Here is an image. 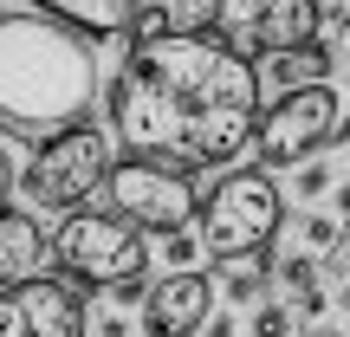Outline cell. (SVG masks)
<instances>
[{"instance_id":"obj_24","label":"cell","mask_w":350,"mask_h":337,"mask_svg":"<svg viewBox=\"0 0 350 337\" xmlns=\"http://www.w3.org/2000/svg\"><path fill=\"white\" fill-rule=\"evenodd\" d=\"M201 337H240V325H234V312H214V318H208V331H201Z\"/></svg>"},{"instance_id":"obj_21","label":"cell","mask_w":350,"mask_h":337,"mask_svg":"<svg viewBox=\"0 0 350 337\" xmlns=\"http://www.w3.org/2000/svg\"><path fill=\"white\" fill-rule=\"evenodd\" d=\"M150 286H156L150 273H130L124 286H111V299H117V305H143V299H150Z\"/></svg>"},{"instance_id":"obj_15","label":"cell","mask_w":350,"mask_h":337,"mask_svg":"<svg viewBox=\"0 0 350 337\" xmlns=\"http://www.w3.org/2000/svg\"><path fill=\"white\" fill-rule=\"evenodd\" d=\"M247 331L253 337H299V312H292L286 299H260L247 312Z\"/></svg>"},{"instance_id":"obj_23","label":"cell","mask_w":350,"mask_h":337,"mask_svg":"<svg viewBox=\"0 0 350 337\" xmlns=\"http://www.w3.org/2000/svg\"><path fill=\"white\" fill-rule=\"evenodd\" d=\"M13 188H20V169H13V150H7V143H0V201H7Z\"/></svg>"},{"instance_id":"obj_26","label":"cell","mask_w":350,"mask_h":337,"mask_svg":"<svg viewBox=\"0 0 350 337\" xmlns=\"http://www.w3.org/2000/svg\"><path fill=\"white\" fill-rule=\"evenodd\" d=\"M305 337H344V331H331V325H312V331H305Z\"/></svg>"},{"instance_id":"obj_6","label":"cell","mask_w":350,"mask_h":337,"mask_svg":"<svg viewBox=\"0 0 350 337\" xmlns=\"http://www.w3.org/2000/svg\"><path fill=\"white\" fill-rule=\"evenodd\" d=\"M344 98L338 85H299V91H279L273 104L260 111V130H253V163L260 169H299L312 163L318 150H331L344 130Z\"/></svg>"},{"instance_id":"obj_16","label":"cell","mask_w":350,"mask_h":337,"mask_svg":"<svg viewBox=\"0 0 350 337\" xmlns=\"http://www.w3.org/2000/svg\"><path fill=\"white\" fill-rule=\"evenodd\" d=\"M299 240H305V253H344V221L338 214H299Z\"/></svg>"},{"instance_id":"obj_19","label":"cell","mask_w":350,"mask_h":337,"mask_svg":"<svg viewBox=\"0 0 350 337\" xmlns=\"http://www.w3.org/2000/svg\"><path fill=\"white\" fill-rule=\"evenodd\" d=\"M175 26V7L169 0H143V13H137V26H130V39H156V33H169Z\"/></svg>"},{"instance_id":"obj_18","label":"cell","mask_w":350,"mask_h":337,"mask_svg":"<svg viewBox=\"0 0 350 337\" xmlns=\"http://www.w3.org/2000/svg\"><path fill=\"white\" fill-rule=\"evenodd\" d=\"M338 188V175H331L325 156H312V163H299V182H292V195L299 201H318V195H331Z\"/></svg>"},{"instance_id":"obj_3","label":"cell","mask_w":350,"mask_h":337,"mask_svg":"<svg viewBox=\"0 0 350 337\" xmlns=\"http://www.w3.org/2000/svg\"><path fill=\"white\" fill-rule=\"evenodd\" d=\"M286 227V195H279L273 169H234L201 195V247H208L214 266L227 260H253L266 253Z\"/></svg>"},{"instance_id":"obj_22","label":"cell","mask_w":350,"mask_h":337,"mask_svg":"<svg viewBox=\"0 0 350 337\" xmlns=\"http://www.w3.org/2000/svg\"><path fill=\"white\" fill-rule=\"evenodd\" d=\"M325 33H331V46L350 59V7H338V13H325Z\"/></svg>"},{"instance_id":"obj_13","label":"cell","mask_w":350,"mask_h":337,"mask_svg":"<svg viewBox=\"0 0 350 337\" xmlns=\"http://www.w3.org/2000/svg\"><path fill=\"white\" fill-rule=\"evenodd\" d=\"M273 279H279V260H273V253H253V260H227L214 286H221L227 305H247V312H253L260 299H273Z\"/></svg>"},{"instance_id":"obj_12","label":"cell","mask_w":350,"mask_h":337,"mask_svg":"<svg viewBox=\"0 0 350 337\" xmlns=\"http://www.w3.org/2000/svg\"><path fill=\"white\" fill-rule=\"evenodd\" d=\"M26 7L52 13V20H65V26H78L85 39H117V33L137 26L143 0H26Z\"/></svg>"},{"instance_id":"obj_9","label":"cell","mask_w":350,"mask_h":337,"mask_svg":"<svg viewBox=\"0 0 350 337\" xmlns=\"http://www.w3.org/2000/svg\"><path fill=\"white\" fill-rule=\"evenodd\" d=\"M0 337H91V312H85V292L72 279H26V286L0 292Z\"/></svg>"},{"instance_id":"obj_20","label":"cell","mask_w":350,"mask_h":337,"mask_svg":"<svg viewBox=\"0 0 350 337\" xmlns=\"http://www.w3.org/2000/svg\"><path fill=\"white\" fill-rule=\"evenodd\" d=\"M91 337H137V325H130V312H98L91 318Z\"/></svg>"},{"instance_id":"obj_17","label":"cell","mask_w":350,"mask_h":337,"mask_svg":"<svg viewBox=\"0 0 350 337\" xmlns=\"http://www.w3.org/2000/svg\"><path fill=\"white\" fill-rule=\"evenodd\" d=\"M163 260L175 266V273H195V266L208 260V247H201V234H188V227H182V234L163 240Z\"/></svg>"},{"instance_id":"obj_14","label":"cell","mask_w":350,"mask_h":337,"mask_svg":"<svg viewBox=\"0 0 350 337\" xmlns=\"http://www.w3.org/2000/svg\"><path fill=\"white\" fill-rule=\"evenodd\" d=\"M331 65H338V46H299V52H279V59H266V78H273L279 91H299V85H325Z\"/></svg>"},{"instance_id":"obj_25","label":"cell","mask_w":350,"mask_h":337,"mask_svg":"<svg viewBox=\"0 0 350 337\" xmlns=\"http://www.w3.org/2000/svg\"><path fill=\"white\" fill-rule=\"evenodd\" d=\"M338 312L350 318V279H344V286H338Z\"/></svg>"},{"instance_id":"obj_10","label":"cell","mask_w":350,"mask_h":337,"mask_svg":"<svg viewBox=\"0 0 350 337\" xmlns=\"http://www.w3.org/2000/svg\"><path fill=\"white\" fill-rule=\"evenodd\" d=\"M214 312H221V286L201 266L195 273H169L143 299V337H201Z\"/></svg>"},{"instance_id":"obj_5","label":"cell","mask_w":350,"mask_h":337,"mask_svg":"<svg viewBox=\"0 0 350 337\" xmlns=\"http://www.w3.org/2000/svg\"><path fill=\"white\" fill-rule=\"evenodd\" d=\"M117 156H111V137L98 124H65L52 137H39V150L20 163V195L33 208H59V214H78L104 182H111Z\"/></svg>"},{"instance_id":"obj_2","label":"cell","mask_w":350,"mask_h":337,"mask_svg":"<svg viewBox=\"0 0 350 337\" xmlns=\"http://www.w3.org/2000/svg\"><path fill=\"white\" fill-rule=\"evenodd\" d=\"M98 85V52L78 26L39 7L0 13V130L52 137L65 124H85Z\"/></svg>"},{"instance_id":"obj_7","label":"cell","mask_w":350,"mask_h":337,"mask_svg":"<svg viewBox=\"0 0 350 337\" xmlns=\"http://www.w3.org/2000/svg\"><path fill=\"white\" fill-rule=\"evenodd\" d=\"M104 195H111V208L130 214L150 240H169V234H182V227L201 221V201H195L188 169H169V163H156V156H117Z\"/></svg>"},{"instance_id":"obj_1","label":"cell","mask_w":350,"mask_h":337,"mask_svg":"<svg viewBox=\"0 0 350 337\" xmlns=\"http://www.w3.org/2000/svg\"><path fill=\"white\" fill-rule=\"evenodd\" d=\"M260 111V65L234 52L214 26L130 39L117 78L104 85L111 137L130 156H156L188 175L240 163L253 150Z\"/></svg>"},{"instance_id":"obj_11","label":"cell","mask_w":350,"mask_h":337,"mask_svg":"<svg viewBox=\"0 0 350 337\" xmlns=\"http://www.w3.org/2000/svg\"><path fill=\"white\" fill-rule=\"evenodd\" d=\"M46 260H52V234L39 227V214L0 208V292L39 279V273H46Z\"/></svg>"},{"instance_id":"obj_8","label":"cell","mask_w":350,"mask_h":337,"mask_svg":"<svg viewBox=\"0 0 350 337\" xmlns=\"http://www.w3.org/2000/svg\"><path fill=\"white\" fill-rule=\"evenodd\" d=\"M208 26L247 59H279L299 52L325 33V7L318 0H208Z\"/></svg>"},{"instance_id":"obj_4","label":"cell","mask_w":350,"mask_h":337,"mask_svg":"<svg viewBox=\"0 0 350 337\" xmlns=\"http://www.w3.org/2000/svg\"><path fill=\"white\" fill-rule=\"evenodd\" d=\"M52 260L78 292H111L130 273H150V234L117 208H78L52 234Z\"/></svg>"}]
</instances>
